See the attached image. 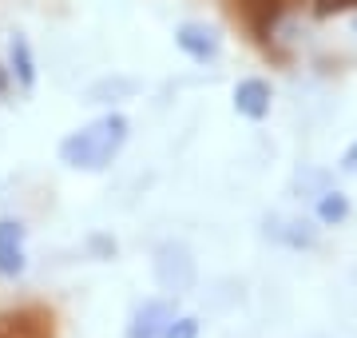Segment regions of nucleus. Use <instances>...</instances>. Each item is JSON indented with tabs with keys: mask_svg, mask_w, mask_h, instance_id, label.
Returning a JSON list of instances; mask_svg holds the SVG:
<instances>
[{
	"mask_svg": "<svg viewBox=\"0 0 357 338\" xmlns=\"http://www.w3.org/2000/svg\"><path fill=\"white\" fill-rule=\"evenodd\" d=\"M123 140H128V119L103 116V119H96L91 128L76 131L72 140L60 143V156H64V163H72V168L100 171V168L112 163V156L123 147Z\"/></svg>",
	"mask_w": 357,
	"mask_h": 338,
	"instance_id": "nucleus-1",
	"label": "nucleus"
},
{
	"mask_svg": "<svg viewBox=\"0 0 357 338\" xmlns=\"http://www.w3.org/2000/svg\"><path fill=\"white\" fill-rule=\"evenodd\" d=\"M227 8L255 40H266L274 20H278L282 8H286V0H227Z\"/></svg>",
	"mask_w": 357,
	"mask_h": 338,
	"instance_id": "nucleus-2",
	"label": "nucleus"
},
{
	"mask_svg": "<svg viewBox=\"0 0 357 338\" xmlns=\"http://www.w3.org/2000/svg\"><path fill=\"white\" fill-rule=\"evenodd\" d=\"M8 335L13 338H56V326H52V314L44 307H24V311H13L4 318Z\"/></svg>",
	"mask_w": 357,
	"mask_h": 338,
	"instance_id": "nucleus-3",
	"label": "nucleus"
},
{
	"mask_svg": "<svg viewBox=\"0 0 357 338\" xmlns=\"http://www.w3.org/2000/svg\"><path fill=\"white\" fill-rule=\"evenodd\" d=\"M0 271L20 274L24 271V239L16 223H0Z\"/></svg>",
	"mask_w": 357,
	"mask_h": 338,
	"instance_id": "nucleus-4",
	"label": "nucleus"
},
{
	"mask_svg": "<svg viewBox=\"0 0 357 338\" xmlns=\"http://www.w3.org/2000/svg\"><path fill=\"white\" fill-rule=\"evenodd\" d=\"M234 104H238V112L250 119H262L270 112V88L262 84V80H243L238 84V91H234Z\"/></svg>",
	"mask_w": 357,
	"mask_h": 338,
	"instance_id": "nucleus-5",
	"label": "nucleus"
},
{
	"mask_svg": "<svg viewBox=\"0 0 357 338\" xmlns=\"http://www.w3.org/2000/svg\"><path fill=\"white\" fill-rule=\"evenodd\" d=\"M175 318V311L167 307V302H147L139 314H135V323H131V338H159L167 323Z\"/></svg>",
	"mask_w": 357,
	"mask_h": 338,
	"instance_id": "nucleus-6",
	"label": "nucleus"
},
{
	"mask_svg": "<svg viewBox=\"0 0 357 338\" xmlns=\"http://www.w3.org/2000/svg\"><path fill=\"white\" fill-rule=\"evenodd\" d=\"M178 48H183V52H191L195 60H206V56H215L218 44H215V36H211V32L187 24L183 32H178Z\"/></svg>",
	"mask_w": 357,
	"mask_h": 338,
	"instance_id": "nucleus-7",
	"label": "nucleus"
},
{
	"mask_svg": "<svg viewBox=\"0 0 357 338\" xmlns=\"http://www.w3.org/2000/svg\"><path fill=\"white\" fill-rule=\"evenodd\" d=\"M13 64H16L20 84H32V80H36V72H32V52H28V40L24 36L13 40Z\"/></svg>",
	"mask_w": 357,
	"mask_h": 338,
	"instance_id": "nucleus-8",
	"label": "nucleus"
},
{
	"mask_svg": "<svg viewBox=\"0 0 357 338\" xmlns=\"http://www.w3.org/2000/svg\"><path fill=\"white\" fill-rule=\"evenodd\" d=\"M349 8H357V0H318L314 4L318 16H337V13H349Z\"/></svg>",
	"mask_w": 357,
	"mask_h": 338,
	"instance_id": "nucleus-9",
	"label": "nucleus"
},
{
	"mask_svg": "<svg viewBox=\"0 0 357 338\" xmlns=\"http://www.w3.org/2000/svg\"><path fill=\"white\" fill-rule=\"evenodd\" d=\"M195 335H199V323H195V318H178V323L167 326L163 338H195Z\"/></svg>",
	"mask_w": 357,
	"mask_h": 338,
	"instance_id": "nucleus-10",
	"label": "nucleus"
},
{
	"mask_svg": "<svg viewBox=\"0 0 357 338\" xmlns=\"http://www.w3.org/2000/svg\"><path fill=\"white\" fill-rule=\"evenodd\" d=\"M342 215H345V199L342 196L321 199V219H342Z\"/></svg>",
	"mask_w": 357,
	"mask_h": 338,
	"instance_id": "nucleus-11",
	"label": "nucleus"
},
{
	"mask_svg": "<svg viewBox=\"0 0 357 338\" xmlns=\"http://www.w3.org/2000/svg\"><path fill=\"white\" fill-rule=\"evenodd\" d=\"M4 88H8V76H4V72H0V91H4Z\"/></svg>",
	"mask_w": 357,
	"mask_h": 338,
	"instance_id": "nucleus-12",
	"label": "nucleus"
},
{
	"mask_svg": "<svg viewBox=\"0 0 357 338\" xmlns=\"http://www.w3.org/2000/svg\"><path fill=\"white\" fill-rule=\"evenodd\" d=\"M354 156H357V147H354ZM354 156H349V159H354Z\"/></svg>",
	"mask_w": 357,
	"mask_h": 338,
	"instance_id": "nucleus-13",
	"label": "nucleus"
},
{
	"mask_svg": "<svg viewBox=\"0 0 357 338\" xmlns=\"http://www.w3.org/2000/svg\"><path fill=\"white\" fill-rule=\"evenodd\" d=\"M0 338H8V335H0Z\"/></svg>",
	"mask_w": 357,
	"mask_h": 338,
	"instance_id": "nucleus-14",
	"label": "nucleus"
}]
</instances>
